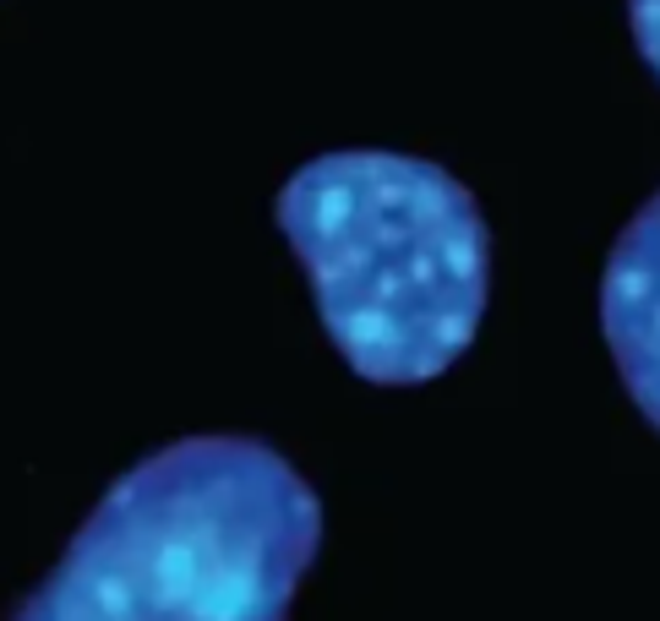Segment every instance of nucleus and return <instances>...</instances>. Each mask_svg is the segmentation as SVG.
<instances>
[{"label": "nucleus", "instance_id": "1", "mask_svg": "<svg viewBox=\"0 0 660 621\" xmlns=\"http://www.w3.org/2000/svg\"><path fill=\"white\" fill-rule=\"evenodd\" d=\"M323 501L257 436H181L93 501L11 621H290Z\"/></svg>", "mask_w": 660, "mask_h": 621}, {"label": "nucleus", "instance_id": "2", "mask_svg": "<svg viewBox=\"0 0 660 621\" xmlns=\"http://www.w3.org/2000/svg\"><path fill=\"white\" fill-rule=\"evenodd\" d=\"M349 371L377 387L443 376L475 344L491 235L464 181L409 153H323L273 202Z\"/></svg>", "mask_w": 660, "mask_h": 621}, {"label": "nucleus", "instance_id": "3", "mask_svg": "<svg viewBox=\"0 0 660 621\" xmlns=\"http://www.w3.org/2000/svg\"><path fill=\"white\" fill-rule=\"evenodd\" d=\"M600 333L639 415L660 431V191L628 218L600 278Z\"/></svg>", "mask_w": 660, "mask_h": 621}, {"label": "nucleus", "instance_id": "4", "mask_svg": "<svg viewBox=\"0 0 660 621\" xmlns=\"http://www.w3.org/2000/svg\"><path fill=\"white\" fill-rule=\"evenodd\" d=\"M628 22H633L639 55L656 65V77H660V0H628Z\"/></svg>", "mask_w": 660, "mask_h": 621}]
</instances>
